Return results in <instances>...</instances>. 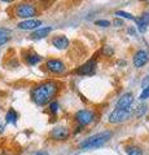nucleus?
<instances>
[{
	"label": "nucleus",
	"mask_w": 149,
	"mask_h": 155,
	"mask_svg": "<svg viewBox=\"0 0 149 155\" xmlns=\"http://www.w3.org/2000/svg\"><path fill=\"white\" fill-rule=\"evenodd\" d=\"M134 101H135L134 94L127 92V93L122 94L118 98L117 104H115V107H118V109H131V106L134 105Z\"/></svg>",
	"instance_id": "nucleus-11"
},
{
	"label": "nucleus",
	"mask_w": 149,
	"mask_h": 155,
	"mask_svg": "<svg viewBox=\"0 0 149 155\" xmlns=\"http://www.w3.org/2000/svg\"><path fill=\"white\" fill-rule=\"evenodd\" d=\"M96 26H100V27H109L110 25H112V22L108 21V19H99V21L95 22Z\"/></svg>",
	"instance_id": "nucleus-22"
},
{
	"label": "nucleus",
	"mask_w": 149,
	"mask_h": 155,
	"mask_svg": "<svg viewBox=\"0 0 149 155\" xmlns=\"http://www.w3.org/2000/svg\"><path fill=\"white\" fill-rule=\"evenodd\" d=\"M9 40H11V36H9V35H2V36H0V45L7 44Z\"/></svg>",
	"instance_id": "nucleus-23"
},
{
	"label": "nucleus",
	"mask_w": 149,
	"mask_h": 155,
	"mask_svg": "<svg viewBox=\"0 0 149 155\" xmlns=\"http://www.w3.org/2000/svg\"><path fill=\"white\" fill-rule=\"evenodd\" d=\"M145 111H147V105H139L136 107V118L143 116L144 114H145Z\"/></svg>",
	"instance_id": "nucleus-21"
},
{
	"label": "nucleus",
	"mask_w": 149,
	"mask_h": 155,
	"mask_svg": "<svg viewBox=\"0 0 149 155\" xmlns=\"http://www.w3.org/2000/svg\"><path fill=\"white\" fill-rule=\"evenodd\" d=\"M148 98H149V84L141 91L140 96H139V100H140V101H145V100H148Z\"/></svg>",
	"instance_id": "nucleus-19"
},
{
	"label": "nucleus",
	"mask_w": 149,
	"mask_h": 155,
	"mask_svg": "<svg viewBox=\"0 0 149 155\" xmlns=\"http://www.w3.org/2000/svg\"><path fill=\"white\" fill-rule=\"evenodd\" d=\"M23 60H25V62L29 66H35L38 64H40L43 58L40 54H38L35 52H26L25 54H23Z\"/></svg>",
	"instance_id": "nucleus-14"
},
{
	"label": "nucleus",
	"mask_w": 149,
	"mask_h": 155,
	"mask_svg": "<svg viewBox=\"0 0 149 155\" xmlns=\"http://www.w3.org/2000/svg\"><path fill=\"white\" fill-rule=\"evenodd\" d=\"M124 150H126L127 155H143L141 147L136 146V145H127V146L124 147Z\"/></svg>",
	"instance_id": "nucleus-16"
},
{
	"label": "nucleus",
	"mask_w": 149,
	"mask_h": 155,
	"mask_svg": "<svg viewBox=\"0 0 149 155\" xmlns=\"http://www.w3.org/2000/svg\"><path fill=\"white\" fill-rule=\"evenodd\" d=\"M40 26H42V21L40 19H35V18L23 19V21L17 23V27L23 31H34Z\"/></svg>",
	"instance_id": "nucleus-10"
},
{
	"label": "nucleus",
	"mask_w": 149,
	"mask_h": 155,
	"mask_svg": "<svg viewBox=\"0 0 149 155\" xmlns=\"http://www.w3.org/2000/svg\"><path fill=\"white\" fill-rule=\"evenodd\" d=\"M17 119H18V114L14 109H9L8 113L5 114V123L7 124H13L16 125L17 124Z\"/></svg>",
	"instance_id": "nucleus-15"
},
{
	"label": "nucleus",
	"mask_w": 149,
	"mask_h": 155,
	"mask_svg": "<svg viewBox=\"0 0 149 155\" xmlns=\"http://www.w3.org/2000/svg\"><path fill=\"white\" fill-rule=\"evenodd\" d=\"M114 16L118 17V18H124V19H131V21H136V17L134 16V14L127 13V12H124V11H117V12L114 13Z\"/></svg>",
	"instance_id": "nucleus-17"
},
{
	"label": "nucleus",
	"mask_w": 149,
	"mask_h": 155,
	"mask_svg": "<svg viewBox=\"0 0 149 155\" xmlns=\"http://www.w3.org/2000/svg\"><path fill=\"white\" fill-rule=\"evenodd\" d=\"M96 70H97V61L96 58H91L87 62H84L82 66H79L78 69L74 70V74L75 75H79V76H92L95 75Z\"/></svg>",
	"instance_id": "nucleus-7"
},
{
	"label": "nucleus",
	"mask_w": 149,
	"mask_h": 155,
	"mask_svg": "<svg viewBox=\"0 0 149 155\" xmlns=\"http://www.w3.org/2000/svg\"><path fill=\"white\" fill-rule=\"evenodd\" d=\"M149 62V53L144 49H139L135 52L134 54V58H132V64L136 69H141L144 67Z\"/></svg>",
	"instance_id": "nucleus-9"
},
{
	"label": "nucleus",
	"mask_w": 149,
	"mask_h": 155,
	"mask_svg": "<svg viewBox=\"0 0 149 155\" xmlns=\"http://www.w3.org/2000/svg\"><path fill=\"white\" fill-rule=\"evenodd\" d=\"M51 31H52V27H49V26L38 27L36 30L32 31V34L30 35V38L32 39V40H42V39H44V38H47L48 35H49Z\"/></svg>",
	"instance_id": "nucleus-13"
},
{
	"label": "nucleus",
	"mask_w": 149,
	"mask_h": 155,
	"mask_svg": "<svg viewBox=\"0 0 149 155\" xmlns=\"http://www.w3.org/2000/svg\"><path fill=\"white\" fill-rule=\"evenodd\" d=\"M48 109H49V113L52 115H57V114H59V110H60V105H59L57 101H51Z\"/></svg>",
	"instance_id": "nucleus-18"
},
{
	"label": "nucleus",
	"mask_w": 149,
	"mask_h": 155,
	"mask_svg": "<svg viewBox=\"0 0 149 155\" xmlns=\"http://www.w3.org/2000/svg\"><path fill=\"white\" fill-rule=\"evenodd\" d=\"M60 83L56 80H46L36 84L31 89V100L38 106H46L53 101L60 92Z\"/></svg>",
	"instance_id": "nucleus-1"
},
{
	"label": "nucleus",
	"mask_w": 149,
	"mask_h": 155,
	"mask_svg": "<svg viewBox=\"0 0 149 155\" xmlns=\"http://www.w3.org/2000/svg\"><path fill=\"white\" fill-rule=\"evenodd\" d=\"M0 2H3V3H13V0H0Z\"/></svg>",
	"instance_id": "nucleus-27"
},
{
	"label": "nucleus",
	"mask_w": 149,
	"mask_h": 155,
	"mask_svg": "<svg viewBox=\"0 0 149 155\" xmlns=\"http://www.w3.org/2000/svg\"><path fill=\"white\" fill-rule=\"evenodd\" d=\"M38 8L31 3H27V2H23L20 3L18 5L14 8V16L17 18H21L22 21L23 19H30V18H34L35 16H38Z\"/></svg>",
	"instance_id": "nucleus-3"
},
{
	"label": "nucleus",
	"mask_w": 149,
	"mask_h": 155,
	"mask_svg": "<svg viewBox=\"0 0 149 155\" xmlns=\"http://www.w3.org/2000/svg\"><path fill=\"white\" fill-rule=\"evenodd\" d=\"M112 136H113V133L110 132V130H103V132H100V133L90 136L88 138L83 140V141L79 143V149L84 150V151H87V150L99 149V147L104 146V145L107 143L110 138H112Z\"/></svg>",
	"instance_id": "nucleus-2"
},
{
	"label": "nucleus",
	"mask_w": 149,
	"mask_h": 155,
	"mask_svg": "<svg viewBox=\"0 0 149 155\" xmlns=\"http://www.w3.org/2000/svg\"><path fill=\"white\" fill-rule=\"evenodd\" d=\"M113 25L115 26V27H121V26H123V21H122V18H115L114 21H113Z\"/></svg>",
	"instance_id": "nucleus-24"
},
{
	"label": "nucleus",
	"mask_w": 149,
	"mask_h": 155,
	"mask_svg": "<svg viewBox=\"0 0 149 155\" xmlns=\"http://www.w3.org/2000/svg\"><path fill=\"white\" fill-rule=\"evenodd\" d=\"M3 130H4V127H3L2 124H0V133H3Z\"/></svg>",
	"instance_id": "nucleus-28"
},
{
	"label": "nucleus",
	"mask_w": 149,
	"mask_h": 155,
	"mask_svg": "<svg viewBox=\"0 0 149 155\" xmlns=\"http://www.w3.org/2000/svg\"><path fill=\"white\" fill-rule=\"evenodd\" d=\"M46 70L52 75H62L66 72V65L64 64V61L59 60V58H49L46 62Z\"/></svg>",
	"instance_id": "nucleus-6"
},
{
	"label": "nucleus",
	"mask_w": 149,
	"mask_h": 155,
	"mask_svg": "<svg viewBox=\"0 0 149 155\" xmlns=\"http://www.w3.org/2000/svg\"><path fill=\"white\" fill-rule=\"evenodd\" d=\"M132 111L131 109H118L115 107L108 116V122L110 124H121L127 122L128 118L131 116Z\"/></svg>",
	"instance_id": "nucleus-5"
},
{
	"label": "nucleus",
	"mask_w": 149,
	"mask_h": 155,
	"mask_svg": "<svg viewBox=\"0 0 149 155\" xmlns=\"http://www.w3.org/2000/svg\"><path fill=\"white\" fill-rule=\"evenodd\" d=\"M34 155H49V153H47V151H38Z\"/></svg>",
	"instance_id": "nucleus-26"
},
{
	"label": "nucleus",
	"mask_w": 149,
	"mask_h": 155,
	"mask_svg": "<svg viewBox=\"0 0 149 155\" xmlns=\"http://www.w3.org/2000/svg\"><path fill=\"white\" fill-rule=\"evenodd\" d=\"M49 137L53 141L64 142L66 140H69L70 137V129L68 127H64V125H59V127H55L49 132Z\"/></svg>",
	"instance_id": "nucleus-8"
},
{
	"label": "nucleus",
	"mask_w": 149,
	"mask_h": 155,
	"mask_svg": "<svg viewBox=\"0 0 149 155\" xmlns=\"http://www.w3.org/2000/svg\"><path fill=\"white\" fill-rule=\"evenodd\" d=\"M2 35H11V30H9V28L0 27V36Z\"/></svg>",
	"instance_id": "nucleus-25"
},
{
	"label": "nucleus",
	"mask_w": 149,
	"mask_h": 155,
	"mask_svg": "<svg viewBox=\"0 0 149 155\" xmlns=\"http://www.w3.org/2000/svg\"><path fill=\"white\" fill-rule=\"evenodd\" d=\"M51 43H52V45H53L56 49H59V51L68 49L69 45H70V40L65 35H56V36H53V39H52Z\"/></svg>",
	"instance_id": "nucleus-12"
},
{
	"label": "nucleus",
	"mask_w": 149,
	"mask_h": 155,
	"mask_svg": "<svg viewBox=\"0 0 149 155\" xmlns=\"http://www.w3.org/2000/svg\"><path fill=\"white\" fill-rule=\"evenodd\" d=\"M139 19H140V22H143L145 26H149V12H143L140 14V17H139Z\"/></svg>",
	"instance_id": "nucleus-20"
},
{
	"label": "nucleus",
	"mask_w": 149,
	"mask_h": 155,
	"mask_svg": "<svg viewBox=\"0 0 149 155\" xmlns=\"http://www.w3.org/2000/svg\"><path fill=\"white\" fill-rule=\"evenodd\" d=\"M140 2H148V0H140Z\"/></svg>",
	"instance_id": "nucleus-30"
},
{
	"label": "nucleus",
	"mask_w": 149,
	"mask_h": 155,
	"mask_svg": "<svg viewBox=\"0 0 149 155\" xmlns=\"http://www.w3.org/2000/svg\"><path fill=\"white\" fill-rule=\"evenodd\" d=\"M39 2H43V3H44V2H49V0H39Z\"/></svg>",
	"instance_id": "nucleus-29"
},
{
	"label": "nucleus",
	"mask_w": 149,
	"mask_h": 155,
	"mask_svg": "<svg viewBox=\"0 0 149 155\" xmlns=\"http://www.w3.org/2000/svg\"><path fill=\"white\" fill-rule=\"evenodd\" d=\"M74 120L79 127H87L96 120V113L92 109H80L74 114Z\"/></svg>",
	"instance_id": "nucleus-4"
}]
</instances>
